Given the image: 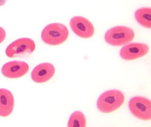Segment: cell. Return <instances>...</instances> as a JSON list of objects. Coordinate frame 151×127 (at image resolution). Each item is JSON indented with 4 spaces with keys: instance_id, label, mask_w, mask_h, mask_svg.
<instances>
[{
    "instance_id": "3",
    "label": "cell",
    "mask_w": 151,
    "mask_h": 127,
    "mask_svg": "<svg viewBox=\"0 0 151 127\" xmlns=\"http://www.w3.org/2000/svg\"><path fill=\"white\" fill-rule=\"evenodd\" d=\"M135 38V32L131 28L119 26L110 28L104 35V40L108 45L114 47L124 46L131 43Z\"/></svg>"
},
{
    "instance_id": "14",
    "label": "cell",
    "mask_w": 151,
    "mask_h": 127,
    "mask_svg": "<svg viewBox=\"0 0 151 127\" xmlns=\"http://www.w3.org/2000/svg\"><path fill=\"white\" fill-rule=\"evenodd\" d=\"M6 2V0H0V6L4 5Z\"/></svg>"
},
{
    "instance_id": "8",
    "label": "cell",
    "mask_w": 151,
    "mask_h": 127,
    "mask_svg": "<svg viewBox=\"0 0 151 127\" xmlns=\"http://www.w3.org/2000/svg\"><path fill=\"white\" fill-rule=\"evenodd\" d=\"M29 64L23 61H12L4 64L1 68V74L4 77L10 79H17L29 72Z\"/></svg>"
},
{
    "instance_id": "7",
    "label": "cell",
    "mask_w": 151,
    "mask_h": 127,
    "mask_svg": "<svg viewBox=\"0 0 151 127\" xmlns=\"http://www.w3.org/2000/svg\"><path fill=\"white\" fill-rule=\"evenodd\" d=\"M150 48L144 43H129L121 49V58L126 61H132L141 58L149 53Z\"/></svg>"
},
{
    "instance_id": "10",
    "label": "cell",
    "mask_w": 151,
    "mask_h": 127,
    "mask_svg": "<svg viewBox=\"0 0 151 127\" xmlns=\"http://www.w3.org/2000/svg\"><path fill=\"white\" fill-rule=\"evenodd\" d=\"M14 107V98L10 90L0 88V116L6 117L12 114Z\"/></svg>"
},
{
    "instance_id": "9",
    "label": "cell",
    "mask_w": 151,
    "mask_h": 127,
    "mask_svg": "<svg viewBox=\"0 0 151 127\" xmlns=\"http://www.w3.org/2000/svg\"><path fill=\"white\" fill-rule=\"evenodd\" d=\"M55 68L52 64L44 62L37 65L31 71V79L37 83H44L54 76Z\"/></svg>"
},
{
    "instance_id": "11",
    "label": "cell",
    "mask_w": 151,
    "mask_h": 127,
    "mask_svg": "<svg viewBox=\"0 0 151 127\" xmlns=\"http://www.w3.org/2000/svg\"><path fill=\"white\" fill-rule=\"evenodd\" d=\"M135 18L137 23L145 28H151V9L143 7L135 12Z\"/></svg>"
},
{
    "instance_id": "12",
    "label": "cell",
    "mask_w": 151,
    "mask_h": 127,
    "mask_svg": "<svg viewBox=\"0 0 151 127\" xmlns=\"http://www.w3.org/2000/svg\"><path fill=\"white\" fill-rule=\"evenodd\" d=\"M87 120L85 114L80 111L74 112L69 118L68 127H85Z\"/></svg>"
},
{
    "instance_id": "13",
    "label": "cell",
    "mask_w": 151,
    "mask_h": 127,
    "mask_svg": "<svg viewBox=\"0 0 151 127\" xmlns=\"http://www.w3.org/2000/svg\"><path fill=\"white\" fill-rule=\"evenodd\" d=\"M6 31L2 27L0 26V44L2 43L6 38Z\"/></svg>"
},
{
    "instance_id": "5",
    "label": "cell",
    "mask_w": 151,
    "mask_h": 127,
    "mask_svg": "<svg viewBox=\"0 0 151 127\" xmlns=\"http://www.w3.org/2000/svg\"><path fill=\"white\" fill-rule=\"evenodd\" d=\"M130 112L137 119L149 121L151 119V102L144 97H133L129 102Z\"/></svg>"
},
{
    "instance_id": "2",
    "label": "cell",
    "mask_w": 151,
    "mask_h": 127,
    "mask_svg": "<svg viewBox=\"0 0 151 127\" xmlns=\"http://www.w3.org/2000/svg\"><path fill=\"white\" fill-rule=\"evenodd\" d=\"M68 28L64 24L60 23L48 24L41 33V39L43 43L51 46L63 44L68 40Z\"/></svg>"
},
{
    "instance_id": "1",
    "label": "cell",
    "mask_w": 151,
    "mask_h": 127,
    "mask_svg": "<svg viewBox=\"0 0 151 127\" xmlns=\"http://www.w3.org/2000/svg\"><path fill=\"white\" fill-rule=\"evenodd\" d=\"M124 100V94L120 90H107L99 97L96 102V107L101 113L109 114L120 108Z\"/></svg>"
},
{
    "instance_id": "6",
    "label": "cell",
    "mask_w": 151,
    "mask_h": 127,
    "mask_svg": "<svg viewBox=\"0 0 151 127\" xmlns=\"http://www.w3.org/2000/svg\"><path fill=\"white\" fill-rule=\"evenodd\" d=\"M70 26L74 33L80 38L89 39L94 34V25L85 17H73L70 21Z\"/></svg>"
},
{
    "instance_id": "4",
    "label": "cell",
    "mask_w": 151,
    "mask_h": 127,
    "mask_svg": "<svg viewBox=\"0 0 151 127\" xmlns=\"http://www.w3.org/2000/svg\"><path fill=\"white\" fill-rule=\"evenodd\" d=\"M36 50V43L31 38H19L6 49V55L9 58L22 57L31 55Z\"/></svg>"
}]
</instances>
